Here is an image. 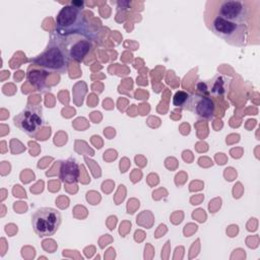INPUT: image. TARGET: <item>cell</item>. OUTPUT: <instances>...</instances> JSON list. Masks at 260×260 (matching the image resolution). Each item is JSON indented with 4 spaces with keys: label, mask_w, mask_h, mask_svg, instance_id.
Wrapping results in <instances>:
<instances>
[{
    "label": "cell",
    "mask_w": 260,
    "mask_h": 260,
    "mask_svg": "<svg viewBox=\"0 0 260 260\" xmlns=\"http://www.w3.org/2000/svg\"><path fill=\"white\" fill-rule=\"evenodd\" d=\"M69 58L59 37L54 32L46 49L38 56L30 58V64L39 66L48 72L65 74L69 67Z\"/></svg>",
    "instance_id": "cell-1"
},
{
    "label": "cell",
    "mask_w": 260,
    "mask_h": 260,
    "mask_svg": "<svg viewBox=\"0 0 260 260\" xmlns=\"http://www.w3.org/2000/svg\"><path fill=\"white\" fill-rule=\"evenodd\" d=\"M89 25L81 8L71 3L64 5L55 20V34L60 37L84 36L88 37Z\"/></svg>",
    "instance_id": "cell-2"
},
{
    "label": "cell",
    "mask_w": 260,
    "mask_h": 260,
    "mask_svg": "<svg viewBox=\"0 0 260 260\" xmlns=\"http://www.w3.org/2000/svg\"><path fill=\"white\" fill-rule=\"evenodd\" d=\"M211 31L230 45L247 46L249 41L248 23L237 22L214 15L209 25Z\"/></svg>",
    "instance_id": "cell-3"
},
{
    "label": "cell",
    "mask_w": 260,
    "mask_h": 260,
    "mask_svg": "<svg viewBox=\"0 0 260 260\" xmlns=\"http://www.w3.org/2000/svg\"><path fill=\"white\" fill-rule=\"evenodd\" d=\"M62 222L60 211L53 207H40L31 214L34 232L41 238L56 234Z\"/></svg>",
    "instance_id": "cell-4"
},
{
    "label": "cell",
    "mask_w": 260,
    "mask_h": 260,
    "mask_svg": "<svg viewBox=\"0 0 260 260\" xmlns=\"http://www.w3.org/2000/svg\"><path fill=\"white\" fill-rule=\"evenodd\" d=\"M14 125L30 137H36L45 125V118L41 106L27 105L13 118Z\"/></svg>",
    "instance_id": "cell-5"
},
{
    "label": "cell",
    "mask_w": 260,
    "mask_h": 260,
    "mask_svg": "<svg viewBox=\"0 0 260 260\" xmlns=\"http://www.w3.org/2000/svg\"><path fill=\"white\" fill-rule=\"evenodd\" d=\"M57 35V34H56ZM63 47L69 59L81 63L84 58L88 55L92 49V43L88 37L84 36H70V37H60Z\"/></svg>",
    "instance_id": "cell-6"
},
{
    "label": "cell",
    "mask_w": 260,
    "mask_h": 260,
    "mask_svg": "<svg viewBox=\"0 0 260 260\" xmlns=\"http://www.w3.org/2000/svg\"><path fill=\"white\" fill-rule=\"evenodd\" d=\"M228 20L248 23L249 10L245 2L237 0H224L218 2L216 14Z\"/></svg>",
    "instance_id": "cell-7"
},
{
    "label": "cell",
    "mask_w": 260,
    "mask_h": 260,
    "mask_svg": "<svg viewBox=\"0 0 260 260\" xmlns=\"http://www.w3.org/2000/svg\"><path fill=\"white\" fill-rule=\"evenodd\" d=\"M188 111L200 119L212 120L215 113V105L211 98L192 92V99Z\"/></svg>",
    "instance_id": "cell-8"
},
{
    "label": "cell",
    "mask_w": 260,
    "mask_h": 260,
    "mask_svg": "<svg viewBox=\"0 0 260 260\" xmlns=\"http://www.w3.org/2000/svg\"><path fill=\"white\" fill-rule=\"evenodd\" d=\"M49 73L50 72H48L47 70L39 66H36L34 64H30L28 65V68L26 71V79L36 88V90L40 92H47L51 89V87L48 85V82H47Z\"/></svg>",
    "instance_id": "cell-9"
},
{
    "label": "cell",
    "mask_w": 260,
    "mask_h": 260,
    "mask_svg": "<svg viewBox=\"0 0 260 260\" xmlns=\"http://www.w3.org/2000/svg\"><path fill=\"white\" fill-rule=\"evenodd\" d=\"M232 79L222 74H215L211 79L205 80L208 96H223L230 89Z\"/></svg>",
    "instance_id": "cell-10"
},
{
    "label": "cell",
    "mask_w": 260,
    "mask_h": 260,
    "mask_svg": "<svg viewBox=\"0 0 260 260\" xmlns=\"http://www.w3.org/2000/svg\"><path fill=\"white\" fill-rule=\"evenodd\" d=\"M59 179L65 184H76L79 179V166L73 158L60 161Z\"/></svg>",
    "instance_id": "cell-11"
},
{
    "label": "cell",
    "mask_w": 260,
    "mask_h": 260,
    "mask_svg": "<svg viewBox=\"0 0 260 260\" xmlns=\"http://www.w3.org/2000/svg\"><path fill=\"white\" fill-rule=\"evenodd\" d=\"M192 99V92L186 90H178L173 98V105L176 108L188 111Z\"/></svg>",
    "instance_id": "cell-12"
},
{
    "label": "cell",
    "mask_w": 260,
    "mask_h": 260,
    "mask_svg": "<svg viewBox=\"0 0 260 260\" xmlns=\"http://www.w3.org/2000/svg\"><path fill=\"white\" fill-rule=\"evenodd\" d=\"M72 5H74V6H76V7H78V8H83V5H84V2L83 1H71L70 2Z\"/></svg>",
    "instance_id": "cell-13"
}]
</instances>
